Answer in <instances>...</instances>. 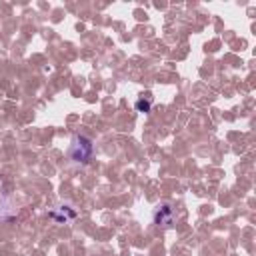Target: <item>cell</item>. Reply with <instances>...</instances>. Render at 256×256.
<instances>
[{
	"label": "cell",
	"mask_w": 256,
	"mask_h": 256,
	"mask_svg": "<svg viewBox=\"0 0 256 256\" xmlns=\"http://www.w3.org/2000/svg\"><path fill=\"white\" fill-rule=\"evenodd\" d=\"M92 152H94V146H92L90 138H86V136H74L72 138L68 154L74 162H88L92 158Z\"/></svg>",
	"instance_id": "6da1fadb"
},
{
	"label": "cell",
	"mask_w": 256,
	"mask_h": 256,
	"mask_svg": "<svg viewBox=\"0 0 256 256\" xmlns=\"http://www.w3.org/2000/svg\"><path fill=\"white\" fill-rule=\"evenodd\" d=\"M174 218H176L174 208L170 206L168 202L158 204V206H156V210H154V224H156V226L168 228V226H172V224H174Z\"/></svg>",
	"instance_id": "7a4b0ae2"
},
{
	"label": "cell",
	"mask_w": 256,
	"mask_h": 256,
	"mask_svg": "<svg viewBox=\"0 0 256 256\" xmlns=\"http://www.w3.org/2000/svg\"><path fill=\"white\" fill-rule=\"evenodd\" d=\"M50 216H52L56 222H68V220H74L76 218V210H72L70 206H60L58 212L52 210V212H50Z\"/></svg>",
	"instance_id": "3957f363"
},
{
	"label": "cell",
	"mask_w": 256,
	"mask_h": 256,
	"mask_svg": "<svg viewBox=\"0 0 256 256\" xmlns=\"http://www.w3.org/2000/svg\"><path fill=\"white\" fill-rule=\"evenodd\" d=\"M134 108H136L138 112H150V108H152V98H150V96H146V98H138V100H136V104H134Z\"/></svg>",
	"instance_id": "277c9868"
}]
</instances>
